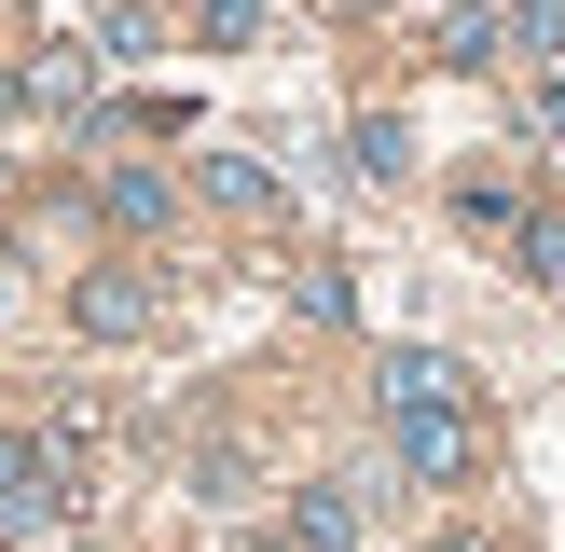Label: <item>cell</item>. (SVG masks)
<instances>
[{
	"mask_svg": "<svg viewBox=\"0 0 565 552\" xmlns=\"http://www.w3.org/2000/svg\"><path fill=\"white\" fill-rule=\"evenodd\" d=\"M386 442H401L414 484H469V456H483V442H469V401H401V414H386Z\"/></svg>",
	"mask_w": 565,
	"mask_h": 552,
	"instance_id": "1",
	"label": "cell"
},
{
	"mask_svg": "<svg viewBox=\"0 0 565 552\" xmlns=\"http://www.w3.org/2000/svg\"><path fill=\"white\" fill-rule=\"evenodd\" d=\"M70 318L97 331V346H138V331L166 318V290H152V276H138V263H97V276H83V290H70Z\"/></svg>",
	"mask_w": 565,
	"mask_h": 552,
	"instance_id": "2",
	"label": "cell"
},
{
	"mask_svg": "<svg viewBox=\"0 0 565 552\" xmlns=\"http://www.w3.org/2000/svg\"><path fill=\"white\" fill-rule=\"evenodd\" d=\"M401 401H469V359H441V346H386V414Z\"/></svg>",
	"mask_w": 565,
	"mask_h": 552,
	"instance_id": "3",
	"label": "cell"
},
{
	"mask_svg": "<svg viewBox=\"0 0 565 552\" xmlns=\"http://www.w3.org/2000/svg\"><path fill=\"white\" fill-rule=\"evenodd\" d=\"M359 539V484H303V511H290V552H345Z\"/></svg>",
	"mask_w": 565,
	"mask_h": 552,
	"instance_id": "4",
	"label": "cell"
},
{
	"mask_svg": "<svg viewBox=\"0 0 565 552\" xmlns=\"http://www.w3.org/2000/svg\"><path fill=\"white\" fill-rule=\"evenodd\" d=\"M97 208L125 221V235H152V221L180 208V193H166V166H110V180H97Z\"/></svg>",
	"mask_w": 565,
	"mask_h": 552,
	"instance_id": "5",
	"label": "cell"
},
{
	"mask_svg": "<svg viewBox=\"0 0 565 552\" xmlns=\"http://www.w3.org/2000/svg\"><path fill=\"white\" fill-rule=\"evenodd\" d=\"M28 97H42V110H83V97H97V70H83V42H42V55H28Z\"/></svg>",
	"mask_w": 565,
	"mask_h": 552,
	"instance_id": "6",
	"label": "cell"
},
{
	"mask_svg": "<svg viewBox=\"0 0 565 552\" xmlns=\"http://www.w3.org/2000/svg\"><path fill=\"white\" fill-rule=\"evenodd\" d=\"M511 55V14H441V70H497Z\"/></svg>",
	"mask_w": 565,
	"mask_h": 552,
	"instance_id": "7",
	"label": "cell"
},
{
	"mask_svg": "<svg viewBox=\"0 0 565 552\" xmlns=\"http://www.w3.org/2000/svg\"><path fill=\"white\" fill-rule=\"evenodd\" d=\"M414 166V138H401V110H373V125H359V180H401Z\"/></svg>",
	"mask_w": 565,
	"mask_h": 552,
	"instance_id": "8",
	"label": "cell"
},
{
	"mask_svg": "<svg viewBox=\"0 0 565 552\" xmlns=\"http://www.w3.org/2000/svg\"><path fill=\"white\" fill-rule=\"evenodd\" d=\"M207 193H221V208H276V166H248V152H221V166H207Z\"/></svg>",
	"mask_w": 565,
	"mask_h": 552,
	"instance_id": "9",
	"label": "cell"
},
{
	"mask_svg": "<svg viewBox=\"0 0 565 552\" xmlns=\"http://www.w3.org/2000/svg\"><path fill=\"white\" fill-rule=\"evenodd\" d=\"M456 221H469V235H524V193H497V180H469V208H456Z\"/></svg>",
	"mask_w": 565,
	"mask_h": 552,
	"instance_id": "10",
	"label": "cell"
},
{
	"mask_svg": "<svg viewBox=\"0 0 565 552\" xmlns=\"http://www.w3.org/2000/svg\"><path fill=\"white\" fill-rule=\"evenodd\" d=\"M524 276H539V290L565 304V221H524Z\"/></svg>",
	"mask_w": 565,
	"mask_h": 552,
	"instance_id": "11",
	"label": "cell"
},
{
	"mask_svg": "<svg viewBox=\"0 0 565 552\" xmlns=\"http://www.w3.org/2000/svg\"><path fill=\"white\" fill-rule=\"evenodd\" d=\"M193 28H207V42H248V28H263V0H193Z\"/></svg>",
	"mask_w": 565,
	"mask_h": 552,
	"instance_id": "12",
	"label": "cell"
},
{
	"mask_svg": "<svg viewBox=\"0 0 565 552\" xmlns=\"http://www.w3.org/2000/svg\"><path fill=\"white\" fill-rule=\"evenodd\" d=\"M524 125H539L552 152H565V83H539V110H524Z\"/></svg>",
	"mask_w": 565,
	"mask_h": 552,
	"instance_id": "13",
	"label": "cell"
},
{
	"mask_svg": "<svg viewBox=\"0 0 565 552\" xmlns=\"http://www.w3.org/2000/svg\"><path fill=\"white\" fill-rule=\"evenodd\" d=\"M42 552H83V539H70V524H55V539H42Z\"/></svg>",
	"mask_w": 565,
	"mask_h": 552,
	"instance_id": "14",
	"label": "cell"
},
{
	"mask_svg": "<svg viewBox=\"0 0 565 552\" xmlns=\"http://www.w3.org/2000/svg\"><path fill=\"white\" fill-rule=\"evenodd\" d=\"M441 552H483V539H441Z\"/></svg>",
	"mask_w": 565,
	"mask_h": 552,
	"instance_id": "15",
	"label": "cell"
}]
</instances>
